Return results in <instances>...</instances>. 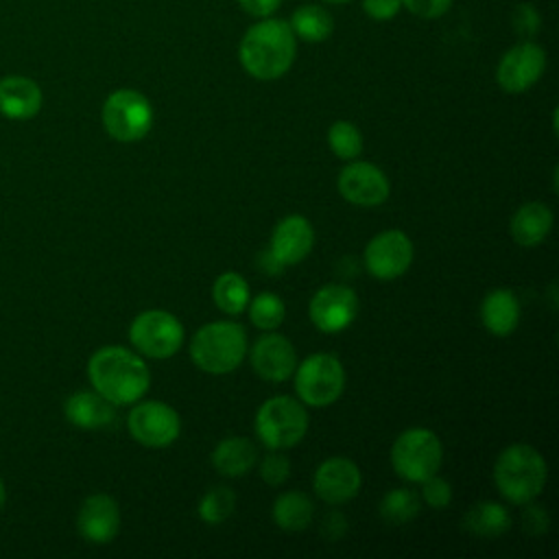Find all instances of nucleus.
I'll use <instances>...</instances> for the list:
<instances>
[{
	"mask_svg": "<svg viewBox=\"0 0 559 559\" xmlns=\"http://www.w3.org/2000/svg\"><path fill=\"white\" fill-rule=\"evenodd\" d=\"M297 55V37L282 17H260L251 24L240 44L238 61L247 74L258 81H275L284 76Z\"/></svg>",
	"mask_w": 559,
	"mask_h": 559,
	"instance_id": "obj_1",
	"label": "nucleus"
},
{
	"mask_svg": "<svg viewBox=\"0 0 559 559\" xmlns=\"http://www.w3.org/2000/svg\"><path fill=\"white\" fill-rule=\"evenodd\" d=\"M87 376L94 389L114 406L138 402L151 382L144 360L120 345L96 349L87 362Z\"/></svg>",
	"mask_w": 559,
	"mask_h": 559,
	"instance_id": "obj_2",
	"label": "nucleus"
},
{
	"mask_svg": "<svg viewBox=\"0 0 559 559\" xmlns=\"http://www.w3.org/2000/svg\"><path fill=\"white\" fill-rule=\"evenodd\" d=\"M493 480L502 498L509 502H531L542 493L546 485V461L535 448L526 443H513L498 454L493 465Z\"/></svg>",
	"mask_w": 559,
	"mask_h": 559,
	"instance_id": "obj_3",
	"label": "nucleus"
},
{
	"mask_svg": "<svg viewBox=\"0 0 559 559\" xmlns=\"http://www.w3.org/2000/svg\"><path fill=\"white\" fill-rule=\"evenodd\" d=\"M247 354L245 328L236 321H212L199 328L190 343L192 362L207 373L234 371Z\"/></svg>",
	"mask_w": 559,
	"mask_h": 559,
	"instance_id": "obj_4",
	"label": "nucleus"
},
{
	"mask_svg": "<svg viewBox=\"0 0 559 559\" xmlns=\"http://www.w3.org/2000/svg\"><path fill=\"white\" fill-rule=\"evenodd\" d=\"M306 430H308L306 408L288 395H275L258 408L255 432L260 441L271 450L293 448L304 439Z\"/></svg>",
	"mask_w": 559,
	"mask_h": 559,
	"instance_id": "obj_5",
	"label": "nucleus"
},
{
	"mask_svg": "<svg viewBox=\"0 0 559 559\" xmlns=\"http://www.w3.org/2000/svg\"><path fill=\"white\" fill-rule=\"evenodd\" d=\"M443 448L439 437L428 428H411L404 430L393 448H391V463L397 476L421 483L428 476L437 474L441 467Z\"/></svg>",
	"mask_w": 559,
	"mask_h": 559,
	"instance_id": "obj_6",
	"label": "nucleus"
},
{
	"mask_svg": "<svg viewBox=\"0 0 559 559\" xmlns=\"http://www.w3.org/2000/svg\"><path fill=\"white\" fill-rule=\"evenodd\" d=\"M100 118L114 140L138 142L151 131L153 107L144 94L122 87L105 98Z\"/></svg>",
	"mask_w": 559,
	"mask_h": 559,
	"instance_id": "obj_7",
	"label": "nucleus"
},
{
	"mask_svg": "<svg viewBox=\"0 0 559 559\" xmlns=\"http://www.w3.org/2000/svg\"><path fill=\"white\" fill-rule=\"evenodd\" d=\"M295 391L308 406H330L345 386V371L336 356L314 354L295 367Z\"/></svg>",
	"mask_w": 559,
	"mask_h": 559,
	"instance_id": "obj_8",
	"label": "nucleus"
},
{
	"mask_svg": "<svg viewBox=\"0 0 559 559\" xmlns=\"http://www.w3.org/2000/svg\"><path fill=\"white\" fill-rule=\"evenodd\" d=\"M129 338L140 354L151 358H168L181 347L183 328L179 319L166 310H144L133 319Z\"/></svg>",
	"mask_w": 559,
	"mask_h": 559,
	"instance_id": "obj_9",
	"label": "nucleus"
},
{
	"mask_svg": "<svg viewBox=\"0 0 559 559\" xmlns=\"http://www.w3.org/2000/svg\"><path fill=\"white\" fill-rule=\"evenodd\" d=\"M544 70V48L531 39H522L500 57L496 68V81L507 94H522L542 79Z\"/></svg>",
	"mask_w": 559,
	"mask_h": 559,
	"instance_id": "obj_10",
	"label": "nucleus"
},
{
	"mask_svg": "<svg viewBox=\"0 0 559 559\" xmlns=\"http://www.w3.org/2000/svg\"><path fill=\"white\" fill-rule=\"evenodd\" d=\"M127 426L131 437L146 448L170 445L181 430L177 411L157 400H148L133 406L127 417Z\"/></svg>",
	"mask_w": 559,
	"mask_h": 559,
	"instance_id": "obj_11",
	"label": "nucleus"
},
{
	"mask_svg": "<svg viewBox=\"0 0 559 559\" xmlns=\"http://www.w3.org/2000/svg\"><path fill=\"white\" fill-rule=\"evenodd\" d=\"M413 262V242L400 229L373 236L365 249V266L378 280H395Z\"/></svg>",
	"mask_w": 559,
	"mask_h": 559,
	"instance_id": "obj_12",
	"label": "nucleus"
},
{
	"mask_svg": "<svg viewBox=\"0 0 559 559\" xmlns=\"http://www.w3.org/2000/svg\"><path fill=\"white\" fill-rule=\"evenodd\" d=\"M310 321L328 334L345 330L358 314V299L349 286L328 284L314 293L308 306Z\"/></svg>",
	"mask_w": 559,
	"mask_h": 559,
	"instance_id": "obj_13",
	"label": "nucleus"
},
{
	"mask_svg": "<svg viewBox=\"0 0 559 559\" xmlns=\"http://www.w3.org/2000/svg\"><path fill=\"white\" fill-rule=\"evenodd\" d=\"M338 192L354 205L373 207L386 201L389 179L369 162H349L338 175Z\"/></svg>",
	"mask_w": 559,
	"mask_h": 559,
	"instance_id": "obj_14",
	"label": "nucleus"
},
{
	"mask_svg": "<svg viewBox=\"0 0 559 559\" xmlns=\"http://www.w3.org/2000/svg\"><path fill=\"white\" fill-rule=\"evenodd\" d=\"M312 485L317 496L328 504H343L358 493L360 469L345 456H332L317 467Z\"/></svg>",
	"mask_w": 559,
	"mask_h": 559,
	"instance_id": "obj_15",
	"label": "nucleus"
},
{
	"mask_svg": "<svg viewBox=\"0 0 559 559\" xmlns=\"http://www.w3.org/2000/svg\"><path fill=\"white\" fill-rule=\"evenodd\" d=\"M253 371L269 382H284L297 367L293 343L282 334H264L251 349Z\"/></svg>",
	"mask_w": 559,
	"mask_h": 559,
	"instance_id": "obj_16",
	"label": "nucleus"
},
{
	"mask_svg": "<svg viewBox=\"0 0 559 559\" xmlns=\"http://www.w3.org/2000/svg\"><path fill=\"white\" fill-rule=\"evenodd\" d=\"M83 539L92 544H107L120 531V509L107 493H94L83 500L76 518Z\"/></svg>",
	"mask_w": 559,
	"mask_h": 559,
	"instance_id": "obj_17",
	"label": "nucleus"
},
{
	"mask_svg": "<svg viewBox=\"0 0 559 559\" xmlns=\"http://www.w3.org/2000/svg\"><path fill=\"white\" fill-rule=\"evenodd\" d=\"M314 245V231L308 218L293 214L282 218L273 234H271V255L282 264V266H293L301 262Z\"/></svg>",
	"mask_w": 559,
	"mask_h": 559,
	"instance_id": "obj_18",
	"label": "nucleus"
},
{
	"mask_svg": "<svg viewBox=\"0 0 559 559\" xmlns=\"http://www.w3.org/2000/svg\"><path fill=\"white\" fill-rule=\"evenodd\" d=\"M44 94L39 85L22 74L0 79V114L11 120H28L39 114Z\"/></svg>",
	"mask_w": 559,
	"mask_h": 559,
	"instance_id": "obj_19",
	"label": "nucleus"
},
{
	"mask_svg": "<svg viewBox=\"0 0 559 559\" xmlns=\"http://www.w3.org/2000/svg\"><path fill=\"white\" fill-rule=\"evenodd\" d=\"M63 413L70 424L85 428V430L109 426L116 417L114 404L109 400H105L98 391L72 393L63 404Z\"/></svg>",
	"mask_w": 559,
	"mask_h": 559,
	"instance_id": "obj_20",
	"label": "nucleus"
},
{
	"mask_svg": "<svg viewBox=\"0 0 559 559\" xmlns=\"http://www.w3.org/2000/svg\"><path fill=\"white\" fill-rule=\"evenodd\" d=\"M480 319L483 325L496 336H509L520 323V301L518 297L507 290L498 288L485 295L480 304Z\"/></svg>",
	"mask_w": 559,
	"mask_h": 559,
	"instance_id": "obj_21",
	"label": "nucleus"
},
{
	"mask_svg": "<svg viewBox=\"0 0 559 559\" xmlns=\"http://www.w3.org/2000/svg\"><path fill=\"white\" fill-rule=\"evenodd\" d=\"M552 229V212L548 205L524 203L511 218V234L522 247H537Z\"/></svg>",
	"mask_w": 559,
	"mask_h": 559,
	"instance_id": "obj_22",
	"label": "nucleus"
},
{
	"mask_svg": "<svg viewBox=\"0 0 559 559\" xmlns=\"http://www.w3.org/2000/svg\"><path fill=\"white\" fill-rule=\"evenodd\" d=\"M258 461L255 445L245 437L223 439L212 452V465L223 476H242Z\"/></svg>",
	"mask_w": 559,
	"mask_h": 559,
	"instance_id": "obj_23",
	"label": "nucleus"
},
{
	"mask_svg": "<svg viewBox=\"0 0 559 559\" xmlns=\"http://www.w3.org/2000/svg\"><path fill=\"white\" fill-rule=\"evenodd\" d=\"M288 26L297 39L308 41V44H321L332 35L334 17L325 7L308 2V4L297 7L290 13Z\"/></svg>",
	"mask_w": 559,
	"mask_h": 559,
	"instance_id": "obj_24",
	"label": "nucleus"
},
{
	"mask_svg": "<svg viewBox=\"0 0 559 559\" xmlns=\"http://www.w3.org/2000/svg\"><path fill=\"white\" fill-rule=\"evenodd\" d=\"M509 526H511L509 511L502 504L489 502V500L474 504L463 515V528L478 537H498V535L507 533Z\"/></svg>",
	"mask_w": 559,
	"mask_h": 559,
	"instance_id": "obj_25",
	"label": "nucleus"
},
{
	"mask_svg": "<svg viewBox=\"0 0 559 559\" xmlns=\"http://www.w3.org/2000/svg\"><path fill=\"white\" fill-rule=\"evenodd\" d=\"M312 515V500L304 491H286L273 502V520L284 531H304Z\"/></svg>",
	"mask_w": 559,
	"mask_h": 559,
	"instance_id": "obj_26",
	"label": "nucleus"
},
{
	"mask_svg": "<svg viewBox=\"0 0 559 559\" xmlns=\"http://www.w3.org/2000/svg\"><path fill=\"white\" fill-rule=\"evenodd\" d=\"M212 297L223 312L240 314L249 304V286L242 280V275L227 271L216 277L212 286Z\"/></svg>",
	"mask_w": 559,
	"mask_h": 559,
	"instance_id": "obj_27",
	"label": "nucleus"
},
{
	"mask_svg": "<svg viewBox=\"0 0 559 559\" xmlns=\"http://www.w3.org/2000/svg\"><path fill=\"white\" fill-rule=\"evenodd\" d=\"M380 518L391 526H402L419 513V496L413 489H391L380 500Z\"/></svg>",
	"mask_w": 559,
	"mask_h": 559,
	"instance_id": "obj_28",
	"label": "nucleus"
},
{
	"mask_svg": "<svg viewBox=\"0 0 559 559\" xmlns=\"http://www.w3.org/2000/svg\"><path fill=\"white\" fill-rule=\"evenodd\" d=\"M328 144L336 157L352 162L362 153V133L356 124L347 120H336L328 129Z\"/></svg>",
	"mask_w": 559,
	"mask_h": 559,
	"instance_id": "obj_29",
	"label": "nucleus"
},
{
	"mask_svg": "<svg viewBox=\"0 0 559 559\" xmlns=\"http://www.w3.org/2000/svg\"><path fill=\"white\" fill-rule=\"evenodd\" d=\"M234 507H236V496L229 487H212L199 502V515L205 524H221L225 522L231 513H234Z\"/></svg>",
	"mask_w": 559,
	"mask_h": 559,
	"instance_id": "obj_30",
	"label": "nucleus"
},
{
	"mask_svg": "<svg viewBox=\"0 0 559 559\" xmlns=\"http://www.w3.org/2000/svg\"><path fill=\"white\" fill-rule=\"evenodd\" d=\"M249 306V317L260 330H275L284 321V301L275 293H260Z\"/></svg>",
	"mask_w": 559,
	"mask_h": 559,
	"instance_id": "obj_31",
	"label": "nucleus"
},
{
	"mask_svg": "<svg viewBox=\"0 0 559 559\" xmlns=\"http://www.w3.org/2000/svg\"><path fill=\"white\" fill-rule=\"evenodd\" d=\"M421 498L432 509H445L452 502V487L445 478L432 474L426 480H421Z\"/></svg>",
	"mask_w": 559,
	"mask_h": 559,
	"instance_id": "obj_32",
	"label": "nucleus"
},
{
	"mask_svg": "<svg viewBox=\"0 0 559 559\" xmlns=\"http://www.w3.org/2000/svg\"><path fill=\"white\" fill-rule=\"evenodd\" d=\"M288 474H290V461L280 452L266 454L260 463V476L271 487L282 485L288 478Z\"/></svg>",
	"mask_w": 559,
	"mask_h": 559,
	"instance_id": "obj_33",
	"label": "nucleus"
},
{
	"mask_svg": "<svg viewBox=\"0 0 559 559\" xmlns=\"http://www.w3.org/2000/svg\"><path fill=\"white\" fill-rule=\"evenodd\" d=\"M511 22H513V31L522 37H533L539 31V13L528 2H522L513 9Z\"/></svg>",
	"mask_w": 559,
	"mask_h": 559,
	"instance_id": "obj_34",
	"label": "nucleus"
},
{
	"mask_svg": "<svg viewBox=\"0 0 559 559\" xmlns=\"http://www.w3.org/2000/svg\"><path fill=\"white\" fill-rule=\"evenodd\" d=\"M402 7L415 17L437 20L450 11L452 0H402Z\"/></svg>",
	"mask_w": 559,
	"mask_h": 559,
	"instance_id": "obj_35",
	"label": "nucleus"
},
{
	"mask_svg": "<svg viewBox=\"0 0 559 559\" xmlns=\"http://www.w3.org/2000/svg\"><path fill=\"white\" fill-rule=\"evenodd\" d=\"M362 11L376 22H389L402 11V0H362Z\"/></svg>",
	"mask_w": 559,
	"mask_h": 559,
	"instance_id": "obj_36",
	"label": "nucleus"
},
{
	"mask_svg": "<svg viewBox=\"0 0 559 559\" xmlns=\"http://www.w3.org/2000/svg\"><path fill=\"white\" fill-rule=\"evenodd\" d=\"M548 513L533 502H524V511H522V528H526L533 535H542L548 531Z\"/></svg>",
	"mask_w": 559,
	"mask_h": 559,
	"instance_id": "obj_37",
	"label": "nucleus"
},
{
	"mask_svg": "<svg viewBox=\"0 0 559 559\" xmlns=\"http://www.w3.org/2000/svg\"><path fill=\"white\" fill-rule=\"evenodd\" d=\"M238 4L253 17H271L280 9L282 0H238Z\"/></svg>",
	"mask_w": 559,
	"mask_h": 559,
	"instance_id": "obj_38",
	"label": "nucleus"
},
{
	"mask_svg": "<svg viewBox=\"0 0 559 559\" xmlns=\"http://www.w3.org/2000/svg\"><path fill=\"white\" fill-rule=\"evenodd\" d=\"M4 500H7V491H4V483L0 480V509H2V504H4Z\"/></svg>",
	"mask_w": 559,
	"mask_h": 559,
	"instance_id": "obj_39",
	"label": "nucleus"
},
{
	"mask_svg": "<svg viewBox=\"0 0 559 559\" xmlns=\"http://www.w3.org/2000/svg\"><path fill=\"white\" fill-rule=\"evenodd\" d=\"M323 2H328V4H345L349 0H323Z\"/></svg>",
	"mask_w": 559,
	"mask_h": 559,
	"instance_id": "obj_40",
	"label": "nucleus"
}]
</instances>
